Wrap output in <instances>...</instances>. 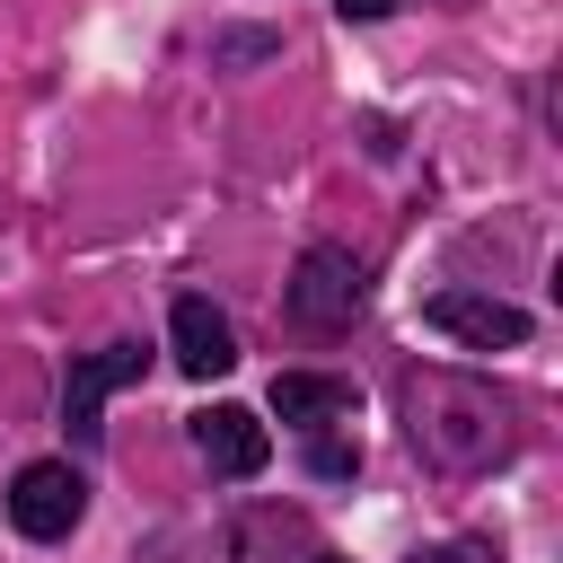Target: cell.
Instances as JSON below:
<instances>
[{
	"mask_svg": "<svg viewBox=\"0 0 563 563\" xmlns=\"http://www.w3.org/2000/svg\"><path fill=\"white\" fill-rule=\"evenodd\" d=\"M396 422H405V449L440 475H484L510 457V405L466 378V369H405L396 378Z\"/></svg>",
	"mask_w": 563,
	"mask_h": 563,
	"instance_id": "1",
	"label": "cell"
},
{
	"mask_svg": "<svg viewBox=\"0 0 563 563\" xmlns=\"http://www.w3.org/2000/svg\"><path fill=\"white\" fill-rule=\"evenodd\" d=\"M361 264H352V246H308L299 264H290V290H282V308H290V325L299 334H343L352 317H361Z\"/></svg>",
	"mask_w": 563,
	"mask_h": 563,
	"instance_id": "2",
	"label": "cell"
},
{
	"mask_svg": "<svg viewBox=\"0 0 563 563\" xmlns=\"http://www.w3.org/2000/svg\"><path fill=\"white\" fill-rule=\"evenodd\" d=\"M9 519H18V537H35V545L70 537V528L88 519V475H79L70 457H35V466H18V475H9Z\"/></svg>",
	"mask_w": 563,
	"mask_h": 563,
	"instance_id": "3",
	"label": "cell"
},
{
	"mask_svg": "<svg viewBox=\"0 0 563 563\" xmlns=\"http://www.w3.org/2000/svg\"><path fill=\"white\" fill-rule=\"evenodd\" d=\"M422 325L449 334V343H475V352L528 343V308H510V299H493V290H431V299H422Z\"/></svg>",
	"mask_w": 563,
	"mask_h": 563,
	"instance_id": "4",
	"label": "cell"
},
{
	"mask_svg": "<svg viewBox=\"0 0 563 563\" xmlns=\"http://www.w3.org/2000/svg\"><path fill=\"white\" fill-rule=\"evenodd\" d=\"M167 361H176L185 378H220V369H238V334H229V317H220L202 290H185V299L167 308Z\"/></svg>",
	"mask_w": 563,
	"mask_h": 563,
	"instance_id": "5",
	"label": "cell"
},
{
	"mask_svg": "<svg viewBox=\"0 0 563 563\" xmlns=\"http://www.w3.org/2000/svg\"><path fill=\"white\" fill-rule=\"evenodd\" d=\"M141 343H106V352H88V361H70V387H62V422H70V440H97L106 422H97V405L123 387V378H141Z\"/></svg>",
	"mask_w": 563,
	"mask_h": 563,
	"instance_id": "6",
	"label": "cell"
},
{
	"mask_svg": "<svg viewBox=\"0 0 563 563\" xmlns=\"http://www.w3.org/2000/svg\"><path fill=\"white\" fill-rule=\"evenodd\" d=\"M194 449H202L211 475H264L273 431H264L246 405H211V413H194Z\"/></svg>",
	"mask_w": 563,
	"mask_h": 563,
	"instance_id": "7",
	"label": "cell"
},
{
	"mask_svg": "<svg viewBox=\"0 0 563 563\" xmlns=\"http://www.w3.org/2000/svg\"><path fill=\"white\" fill-rule=\"evenodd\" d=\"M273 413L317 431V422H343L352 413V378H317V369H282L273 378Z\"/></svg>",
	"mask_w": 563,
	"mask_h": 563,
	"instance_id": "8",
	"label": "cell"
},
{
	"mask_svg": "<svg viewBox=\"0 0 563 563\" xmlns=\"http://www.w3.org/2000/svg\"><path fill=\"white\" fill-rule=\"evenodd\" d=\"M282 545L317 554V545H308V519H299V510H246V519H238V537H229V554H238V563H273Z\"/></svg>",
	"mask_w": 563,
	"mask_h": 563,
	"instance_id": "9",
	"label": "cell"
},
{
	"mask_svg": "<svg viewBox=\"0 0 563 563\" xmlns=\"http://www.w3.org/2000/svg\"><path fill=\"white\" fill-rule=\"evenodd\" d=\"M308 475L317 484H343V475H361V449L352 440H308Z\"/></svg>",
	"mask_w": 563,
	"mask_h": 563,
	"instance_id": "10",
	"label": "cell"
},
{
	"mask_svg": "<svg viewBox=\"0 0 563 563\" xmlns=\"http://www.w3.org/2000/svg\"><path fill=\"white\" fill-rule=\"evenodd\" d=\"M396 0H334V18H352V26H369V18H387Z\"/></svg>",
	"mask_w": 563,
	"mask_h": 563,
	"instance_id": "11",
	"label": "cell"
},
{
	"mask_svg": "<svg viewBox=\"0 0 563 563\" xmlns=\"http://www.w3.org/2000/svg\"><path fill=\"white\" fill-rule=\"evenodd\" d=\"M413 563H466V554H413Z\"/></svg>",
	"mask_w": 563,
	"mask_h": 563,
	"instance_id": "12",
	"label": "cell"
},
{
	"mask_svg": "<svg viewBox=\"0 0 563 563\" xmlns=\"http://www.w3.org/2000/svg\"><path fill=\"white\" fill-rule=\"evenodd\" d=\"M308 563H343V554H308Z\"/></svg>",
	"mask_w": 563,
	"mask_h": 563,
	"instance_id": "13",
	"label": "cell"
}]
</instances>
